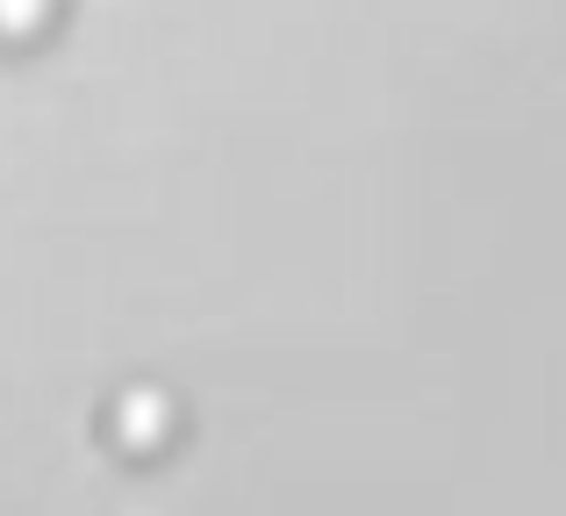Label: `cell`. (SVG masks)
Listing matches in <instances>:
<instances>
[{
    "mask_svg": "<svg viewBox=\"0 0 566 516\" xmlns=\"http://www.w3.org/2000/svg\"><path fill=\"white\" fill-rule=\"evenodd\" d=\"M166 431H172V402L158 388H129L123 402H115V438H123L129 452L166 445Z\"/></svg>",
    "mask_w": 566,
    "mask_h": 516,
    "instance_id": "cell-1",
    "label": "cell"
},
{
    "mask_svg": "<svg viewBox=\"0 0 566 516\" xmlns=\"http://www.w3.org/2000/svg\"><path fill=\"white\" fill-rule=\"evenodd\" d=\"M43 14H51V0H0V36H29V29H43Z\"/></svg>",
    "mask_w": 566,
    "mask_h": 516,
    "instance_id": "cell-2",
    "label": "cell"
}]
</instances>
